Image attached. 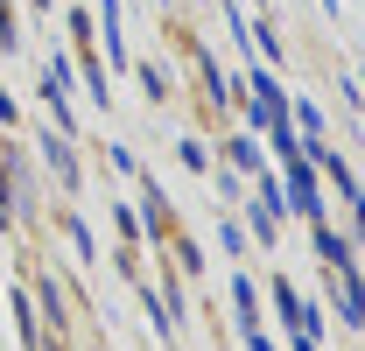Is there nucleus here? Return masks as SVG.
Listing matches in <instances>:
<instances>
[]
</instances>
